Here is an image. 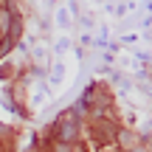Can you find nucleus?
I'll use <instances>...</instances> for the list:
<instances>
[{
    "instance_id": "f257e3e1",
    "label": "nucleus",
    "mask_w": 152,
    "mask_h": 152,
    "mask_svg": "<svg viewBox=\"0 0 152 152\" xmlns=\"http://www.w3.org/2000/svg\"><path fill=\"white\" fill-rule=\"evenodd\" d=\"M73 135H76V127H71V124H65V127H62V132H59V141H71Z\"/></svg>"
}]
</instances>
